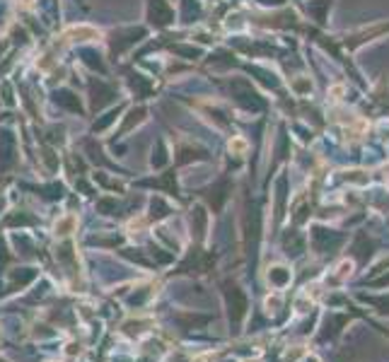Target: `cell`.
<instances>
[{"mask_svg":"<svg viewBox=\"0 0 389 362\" xmlns=\"http://www.w3.org/2000/svg\"><path fill=\"white\" fill-rule=\"evenodd\" d=\"M343 92H346V87H343V84H333L331 90H329V97H331V102H341Z\"/></svg>","mask_w":389,"mask_h":362,"instance_id":"obj_1","label":"cell"},{"mask_svg":"<svg viewBox=\"0 0 389 362\" xmlns=\"http://www.w3.org/2000/svg\"><path fill=\"white\" fill-rule=\"evenodd\" d=\"M350 270H353V261H343V264L338 266V276H341V278L350 276Z\"/></svg>","mask_w":389,"mask_h":362,"instance_id":"obj_2","label":"cell"},{"mask_svg":"<svg viewBox=\"0 0 389 362\" xmlns=\"http://www.w3.org/2000/svg\"><path fill=\"white\" fill-rule=\"evenodd\" d=\"M179 321H189V324H206V316H179Z\"/></svg>","mask_w":389,"mask_h":362,"instance_id":"obj_3","label":"cell"}]
</instances>
